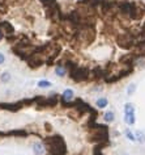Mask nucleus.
<instances>
[{"instance_id":"obj_1","label":"nucleus","mask_w":145,"mask_h":155,"mask_svg":"<svg viewBox=\"0 0 145 155\" xmlns=\"http://www.w3.org/2000/svg\"><path fill=\"white\" fill-rule=\"evenodd\" d=\"M89 138L90 142H95V143H105L109 145V127L106 125H100V124L94 122L89 126Z\"/></svg>"},{"instance_id":"obj_2","label":"nucleus","mask_w":145,"mask_h":155,"mask_svg":"<svg viewBox=\"0 0 145 155\" xmlns=\"http://www.w3.org/2000/svg\"><path fill=\"white\" fill-rule=\"evenodd\" d=\"M116 5H118V11H119L122 15H125V16H128L131 20L139 21L144 16L143 11H141L139 7H137L136 3H133V2L123 0V2H118Z\"/></svg>"},{"instance_id":"obj_3","label":"nucleus","mask_w":145,"mask_h":155,"mask_svg":"<svg viewBox=\"0 0 145 155\" xmlns=\"http://www.w3.org/2000/svg\"><path fill=\"white\" fill-rule=\"evenodd\" d=\"M46 149L51 155H66L67 147L64 143V139L60 135H55V137H50L45 139Z\"/></svg>"},{"instance_id":"obj_4","label":"nucleus","mask_w":145,"mask_h":155,"mask_svg":"<svg viewBox=\"0 0 145 155\" xmlns=\"http://www.w3.org/2000/svg\"><path fill=\"white\" fill-rule=\"evenodd\" d=\"M115 41H116V45L119 46L120 49H124V50L133 49V46H135V44H136V38L133 37L131 33H120V34H118Z\"/></svg>"},{"instance_id":"obj_5","label":"nucleus","mask_w":145,"mask_h":155,"mask_svg":"<svg viewBox=\"0 0 145 155\" xmlns=\"http://www.w3.org/2000/svg\"><path fill=\"white\" fill-rule=\"evenodd\" d=\"M71 75V79L75 80V82H85V80L89 79L90 76V70L88 67H80V66H76L73 70H71L69 72Z\"/></svg>"},{"instance_id":"obj_6","label":"nucleus","mask_w":145,"mask_h":155,"mask_svg":"<svg viewBox=\"0 0 145 155\" xmlns=\"http://www.w3.org/2000/svg\"><path fill=\"white\" fill-rule=\"evenodd\" d=\"M135 55L137 57V58H140V57H144L145 58V40H143V41H139L137 44H135Z\"/></svg>"},{"instance_id":"obj_7","label":"nucleus","mask_w":145,"mask_h":155,"mask_svg":"<svg viewBox=\"0 0 145 155\" xmlns=\"http://www.w3.org/2000/svg\"><path fill=\"white\" fill-rule=\"evenodd\" d=\"M137 59V57L135 55V54H127V55H123L119 59L120 63H123L124 66H132L133 63H135V61Z\"/></svg>"},{"instance_id":"obj_8","label":"nucleus","mask_w":145,"mask_h":155,"mask_svg":"<svg viewBox=\"0 0 145 155\" xmlns=\"http://www.w3.org/2000/svg\"><path fill=\"white\" fill-rule=\"evenodd\" d=\"M0 30H2V32H4V33H7L8 36H9V34L14 33V28L9 24L8 21H2V22H0Z\"/></svg>"},{"instance_id":"obj_9","label":"nucleus","mask_w":145,"mask_h":155,"mask_svg":"<svg viewBox=\"0 0 145 155\" xmlns=\"http://www.w3.org/2000/svg\"><path fill=\"white\" fill-rule=\"evenodd\" d=\"M73 96H75L73 91H72V90H66V91L63 92V95H62V103H63V104H66V103L72 101Z\"/></svg>"},{"instance_id":"obj_10","label":"nucleus","mask_w":145,"mask_h":155,"mask_svg":"<svg viewBox=\"0 0 145 155\" xmlns=\"http://www.w3.org/2000/svg\"><path fill=\"white\" fill-rule=\"evenodd\" d=\"M33 151L35 155H43L45 154V147L41 145V143H34L33 146Z\"/></svg>"},{"instance_id":"obj_11","label":"nucleus","mask_w":145,"mask_h":155,"mask_svg":"<svg viewBox=\"0 0 145 155\" xmlns=\"http://www.w3.org/2000/svg\"><path fill=\"white\" fill-rule=\"evenodd\" d=\"M55 74L58 76H64L67 74V67L66 66H63V64H59V66H56V68H55Z\"/></svg>"},{"instance_id":"obj_12","label":"nucleus","mask_w":145,"mask_h":155,"mask_svg":"<svg viewBox=\"0 0 145 155\" xmlns=\"http://www.w3.org/2000/svg\"><path fill=\"white\" fill-rule=\"evenodd\" d=\"M124 122L127 125H133L136 122V118H135V113H131V114H124Z\"/></svg>"},{"instance_id":"obj_13","label":"nucleus","mask_w":145,"mask_h":155,"mask_svg":"<svg viewBox=\"0 0 145 155\" xmlns=\"http://www.w3.org/2000/svg\"><path fill=\"white\" fill-rule=\"evenodd\" d=\"M135 139L137 142H140V143H144L145 142V134L143 133V131H140V130H137V131H135Z\"/></svg>"},{"instance_id":"obj_14","label":"nucleus","mask_w":145,"mask_h":155,"mask_svg":"<svg viewBox=\"0 0 145 155\" xmlns=\"http://www.w3.org/2000/svg\"><path fill=\"white\" fill-rule=\"evenodd\" d=\"M95 104H97V108H101V109H102V108H106V107H107L109 100L106 99V97H101V99L97 100V103H95Z\"/></svg>"},{"instance_id":"obj_15","label":"nucleus","mask_w":145,"mask_h":155,"mask_svg":"<svg viewBox=\"0 0 145 155\" xmlns=\"http://www.w3.org/2000/svg\"><path fill=\"white\" fill-rule=\"evenodd\" d=\"M124 113L125 114H131V113H135V107H133V104L131 103H127L124 105Z\"/></svg>"},{"instance_id":"obj_16","label":"nucleus","mask_w":145,"mask_h":155,"mask_svg":"<svg viewBox=\"0 0 145 155\" xmlns=\"http://www.w3.org/2000/svg\"><path fill=\"white\" fill-rule=\"evenodd\" d=\"M103 120L106 122H113L114 120H115V114H114V112H106L105 116H103Z\"/></svg>"},{"instance_id":"obj_17","label":"nucleus","mask_w":145,"mask_h":155,"mask_svg":"<svg viewBox=\"0 0 145 155\" xmlns=\"http://www.w3.org/2000/svg\"><path fill=\"white\" fill-rule=\"evenodd\" d=\"M102 147H103V143H98V145L94 147L93 154L94 155H103V154H102Z\"/></svg>"},{"instance_id":"obj_18","label":"nucleus","mask_w":145,"mask_h":155,"mask_svg":"<svg viewBox=\"0 0 145 155\" xmlns=\"http://www.w3.org/2000/svg\"><path fill=\"white\" fill-rule=\"evenodd\" d=\"M0 80H2L3 83H7V82H9L11 80V74L9 72H3L2 75H0Z\"/></svg>"},{"instance_id":"obj_19","label":"nucleus","mask_w":145,"mask_h":155,"mask_svg":"<svg viewBox=\"0 0 145 155\" xmlns=\"http://www.w3.org/2000/svg\"><path fill=\"white\" fill-rule=\"evenodd\" d=\"M51 86L52 84H51V82H48V80H41V82H38V87L39 88H48Z\"/></svg>"},{"instance_id":"obj_20","label":"nucleus","mask_w":145,"mask_h":155,"mask_svg":"<svg viewBox=\"0 0 145 155\" xmlns=\"http://www.w3.org/2000/svg\"><path fill=\"white\" fill-rule=\"evenodd\" d=\"M125 135H127V137H128V139H129V141H136V139H135V135H133L132 133H131V131H129L128 129L127 130H125Z\"/></svg>"},{"instance_id":"obj_21","label":"nucleus","mask_w":145,"mask_h":155,"mask_svg":"<svg viewBox=\"0 0 145 155\" xmlns=\"http://www.w3.org/2000/svg\"><path fill=\"white\" fill-rule=\"evenodd\" d=\"M0 13H7V5L3 2H0Z\"/></svg>"},{"instance_id":"obj_22","label":"nucleus","mask_w":145,"mask_h":155,"mask_svg":"<svg viewBox=\"0 0 145 155\" xmlns=\"http://www.w3.org/2000/svg\"><path fill=\"white\" fill-rule=\"evenodd\" d=\"M135 84H129L128 86V90H127V92H128V95H132L133 94V91H135Z\"/></svg>"},{"instance_id":"obj_23","label":"nucleus","mask_w":145,"mask_h":155,"mask_svg":"<svg viewBox=\"0 0 145 155\" xmlns=\"http://www.w3.org/2000/svg\"><path fill=\"white\" fill-rule=\"evenodd\" d=\"M4 62H5V57H4V54L0 53V64H3Z\"/></svg>"},{"instance_id":"obj_24","label":"nucleus","mask_w":145,"mask_h":155,"mask_svg":"<svg viewBox=\"0 0 145 155\" xmlns=\"http://www.w3.org/2000/svg\"><path fill=\"white\" fill-rule=\"evenodd\" d=\"M2 40H3V32L0 30V41H2Z\"/></svg>"}]
</instances>
